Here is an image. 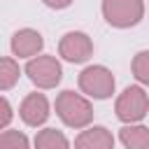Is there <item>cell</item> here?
<instances>
[{
  "label": "cell",
  "mask_w": 149,
  "mask_h": 149,
  "mask_svg": "<svg viewBox=\"0 0 149 149\" xmlns=\"http://www.w3.org/2000/svg\"><path fill=\"white\" fill-rule=\"evenodd\" d=\"M56 116L63 121V126L74 128V130H84L86 126L93 123V105L88 100V95L77 93L72 88H65L56 95Z\"/></svg>",
  "instance_id": "cell-1"
},
{
  "label": "cell",
  "mask_w": 149,
  "mask_h": 149,
  "mask_svg": "<svg viewBox=\"0 0 149 149\" xmlns=\"http://www.w3.org/2000/svg\"><path fill=\"white\" fill-rule=\"evenodd\" d=\"M102 19L116 30L135 28L144 19V0H102Z\"/></svg>",
  "instance_id": "cell-2"
},
{
  "label": "cell",
  "mask_w": 149,
  "mask_h": 149,
  "mask_svg": "<svg viewBox=\"0 0 149 149\" xmlns=\"http://www.w3.org/2000/svg\"><path fill=\"white\" fill-rule=\"evenodd\" d=\"M114 114L121 123H140L149 114V95L142 84L126 86L114 100Z\"/></svg>",
  "instance_id": "cell-3"
},
{
  "label": "cell",
  "mask_w": 149,
  "mask_h": 149,
  "mask_svg": "<svg viewBox=\"0 0 149 149\" xmlns=\"http://www.w3.org/2000/svg\"><path fill=\"white\" fill-rule=\"evenodd\" d=\"M77 84H79V91L93 100H107L116 88V79L112 70L105 65H86L79 72Z\"/></svg>",
  "instance_id": "cell-4"
},
{
  "label": "cell",
  "mask_w": 149,
  "mask_h": 149,
  "mask_svg": "<svg viewBox=\"0 0 149 149\" xmlns=\"http://www.w3.org/2000/svg\"><path fill=\"white\" fill-rule=\"evenodd\" d=\"M23 72L28 74V79L33 81V86H37L42 91L56 88L61 84V79H63V65L51 54H40L35 58H28Z\"/></svg>",
  "instance_id": "cell-5"
},
{
  "label": "cell",
  "mask_w": 149,
  "mask_h": 149,
  "mask_svg": "<svg viewBox=\"0 0 149 149\" xmlns=\"http://www.w3.org/2000/svg\"><path fill=\"white\" fill-rule=\"evenodd\" d=\"M58 56L72 65H81L93 56V40L84 30H70L58 40Z\"/></svg>",
  "instance_id": "cell-6"
},
{
  "label": "cell",
  "mask_w": 149,
  "mask_h": 149,
  "mask_svg": "<svg viewBox=\"0 0 149 149\" xmlns=\"http://www.w3.org/2000/svg\"><path fill=\"white\" fill-rule=\"evenodd\" d=\"M49 114H51V105H49L47 95H44V93H37V91L28 93V95L21 100V105H19V116H21V121H23L26 126H30V128L44 126L47 119H49Z\"/></svg>",
  "instance_id": "cell-7"
},
{
  "label": "cell",
  "mask_w": 149,
  "mask_h": 149,
  "mask_svg": "<svg viewBox=\"0 0 149 149\" xmlns=\"http://www.w3.org/2000/svg\"><path fill=\"white\" fill-rule=\"evenodd\" d=\"M9 47H12V54L16 58H35L44 49V37L35 28H21L12 35Z\"/></svg>",
  "instance_id": "cell-8"
},
{
  "label": "cell",
  "mask_w": 149,
  "mask_h": 149,
  "mask_svg": "<svg viewBox=\"0 0 149 149\" xmlns=\"http://www.w3.org/2000/svg\"><path fill=\"white\" fill-rule=\"evenodd\" d=\"M114 135L105 126H86L74 137V149H114Z\"/></svg>",
  "instance_id": "cell-9"
},
{
  "label": "cell",
  "mask_w": 149,
  "mask_h": 149,
  "mask_svg": "<svg viewBox=\"0 0 149 149\" xmlns=\"http://www.w3.org/2000/svg\"><path fill=\"white\" fill-rule=\"evenodd\" d=\"M119 142L126 149H149V128L142 123H123L119 128Z\"/></svg>",
  "instance_id": "cell-10"
},
{
  "label": "cell",
  "mask_w": 149,
  "mask_h": 149,
  "mask_svg": "<svg viewBox=\"0 0 149 149\" xmlns=\"http://www.w3.org/2000/svg\"><path fill=\"white\" fill-rule=\"evenodd\" d=\"M33 149H70V140L58 128H42L33 137Z\"/></svg>",
  "instance_id": "cell-11"
},
{
  "label": "cell",
  "mask_w": 149,
  "mask_h": 149,
  "mask_svg": "<svg viewBox=\"0 0 149 149\" xmlns=\"http://www.w3.org/2000/svg\"><path fill=\"white\" fill-rule=\"evenodd\" d=\"M21 77V68L12 56H2L0 58V91H9L12 86H16Z\"/></svg>",
  "instance_id": "cell-12"
},
{
  "label": "cell",
  "mask_w": 149,
  "mask_h": 149,
  "mask_svg": "<svg viewBox=\"0 0 149 149\" xmlns=\"http://www.w3.org/2000/svg\"><path fill=\"white\" fill-rule=\"evenodd\" d=\"M130 72L133 77L142 84V86H149V49H142L133 56L130 61Z\"/></svg>",
  "instance_id": "cell-13"
},
{
  "label": "cell",
  "mask_w": 149,
  "mask_h": 149,
  "mask_svg": "<svg viewBox=\"0 0 149 149\" xmlns=\"http://www.w3.org/2000/svg\"><path fill=\"white\" fill-rule=\"evenodd\" d=\"M0 149H30V140L21 130L5 128L0 133Z\"/></svg>",
  "instance_id": "cell-14"
},
{
  "label": "cell",
  "mask_w": 149,
  "mask_h": 149,
  "mask_svg": "<svg viewBox=\"0 0 149 149\" xmlns=\"http://www.w3.org/2000/svg\"><path fill=\"white\" fill-rule=\"evenodd\" d=\"M0 105H2V116H0V128L5 130V128H9V121H12V116H14V112H12V105H9V100H7V95H2V98H0Z\"/></svg>",
  "instance_id": "cell-15"
},
{
  "label": "cell",
  "mask_w": 149,
  "mask_h": 149,
  "mask_svg": "<svg viewBox=\"0 0 149 149\" xmlns=\"http://www.w3.org/2000/svg\"><path fill=\"white\" fill-rule=\"evenodd\" d=\"M42 2H44L49 9H56V12H58V9H68L74 0H42Z\"/></svg>",
  "instance_id": "cell-16"
}]
</instances>
